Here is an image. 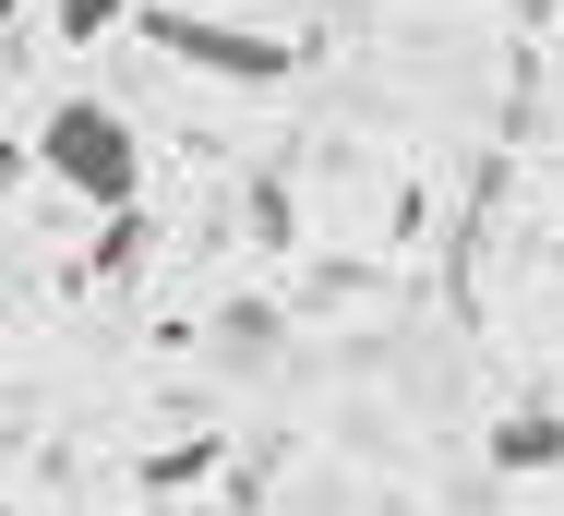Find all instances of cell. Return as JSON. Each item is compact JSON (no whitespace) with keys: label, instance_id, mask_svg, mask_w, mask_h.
<instances>
[{"label":"cell","instance_id":"obj_1","mask_svg":"<svg viewBox=\"0 0 564 516\" xmlns=\"http://www.w3.org/2000/svg\"><path fill=\"white\" fill-rule=\"evenodd\" d=\"M24 169H36V181H61L73 205H97V216L144 205V132H132V120H120L109 97H61L48 120H36Z\"/></svg>","mask_w":564,"mask_h":516},{"label":"cell","instance_id":"obj_5","mask_svg":"<svg viewBox=\"0 0 564 516\" xmlns=\"http://www.w3.org/2000/svg\"><path fill=\"white\" fill-rule=\"evenodd\" d=\"M144 0H48V24H61V49H97V36H120Z\"/></svg>","mask_w":564,"mask_h":516},{"label":"cell","instance_id":"obj_4","mask_svg":"<svg viewBox=\"0 0 564 516\" xmlns=\"http://www.w3.org/2000/svg\"><path fill=\"white\" fill-rule=\"evenodd\" d=\"M492 469H505V481L564 469V409H505V420H492Z\"/></svg>","mask_w":564,"mask_h":516},{"label":"cell","instance_id":"obj_3","mask_svg":"<svg viewBox=\"0 0 564 516\" xmlns=\"http://www.w3.org/2000/svg\"><path fill=\"white\" fill-rule=\"evenodd\" d=\"M144 265H156V216H144V205L97 216V240H85V277H97V289H132Z\"/></svg>","mask_w":564,"mask_h":516},{"label":"cell","instance_id":"obj_2","mask_svg":"<svg viewBox=\"0 0 564 516\" xmlns=\"http://www.w3.org/2000/svg\"><path fill=\"white\" fill-rule=\"evenodd\" d=\"M156 49H169L181 73H205V85H276V73H289V36L217 24V12H156Z\"/></svg>","mask_w":564,"mask_h":516}]
</instances>
